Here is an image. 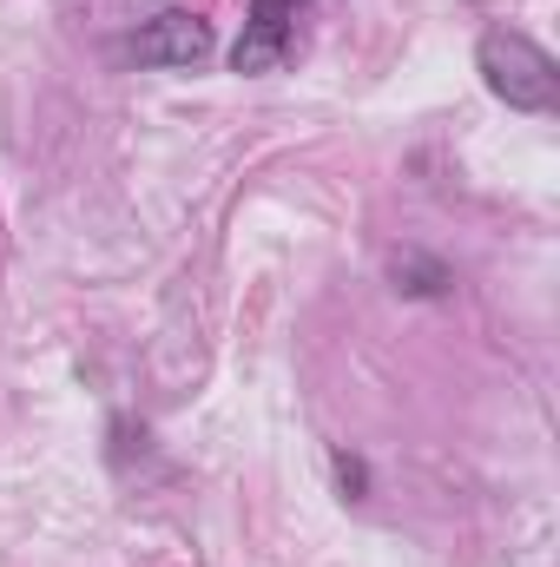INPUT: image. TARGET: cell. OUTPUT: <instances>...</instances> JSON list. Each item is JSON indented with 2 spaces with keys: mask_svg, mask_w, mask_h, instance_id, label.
Wrapping results in <instances>:
<instances>
[{
  "mask_svg": "<svg viewBox=\"0 0 560 567\" xmlns=\"http://www.w3.org/2000/svg\"><path fill=\"white\" fill-rule=\"evenodd\" d=\"M475 66H481V80H488V93H495L501 106H515V113L548 120L560 106L554 53H548L541 40H528L521 27H488V33L475 40Z\"/></svg>",
  "mask_w": 560,
  "mask_h": 567,
  "instance_id": "cell-1",
  "label": "cell"
},
{
  "mask_svg": "<svg viewBox=\"0 0 560 567\" xmlns=\"http://www.w3.org/2000/svg\"><path fill=\"white\" fill-rule=\"evenodd\" d=\"M205 53H211V20H198V13H185V7L145 20L139 40H133V60H139V66H198Z\"/></svg>",
  "mask_w": 560,
  "mask_h": 567,
  "instance_id": "cell-2",
  "label": "cell"
},
{
  "mask_svg": "<svg viewBox=\"0 0 560 567\" xmlns=\"http://www.w3.org/2000/svg\"><path fill=\"white\" fill-rule=\"evenodd\" d=\"M297 7H303V0H251L245 33H238V47H231V66H238V73H271V66H278L283 47H290Z\"/></svg>",
  "mask_w": 560,
  "mask_h": 567,
  "instance_id": "cell-3",
  "label": "cell"
}]
</instances>
